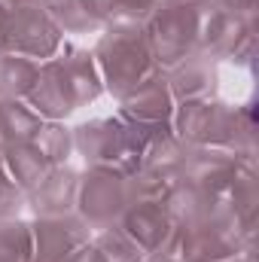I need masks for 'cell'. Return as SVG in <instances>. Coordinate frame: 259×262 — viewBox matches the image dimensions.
<instances>
[{"instance_id": "6da1fadb", "label": "cell", "mask_w": 259, "mask_h": 262, "mask_svg": "<svg viewBox=\"0 0 259 262\" xmlns=\"http://www.w3.org/2000/svg\"><path fill=\"white\" fill-rule=\"evenodd\" d=\"M101 73L95 67V55L64 46L58 55L46 58L40 64V76L34 92L28 95V107L40 116V119H61L67 113H73L79 104L95 101L101 95Z\"/></svg>"}, {"instance_id": "7a4b0ae2", "label": "cell", "mask_w": 259, "mask_h": 262, "mask_svg": "<svg viewBox=\"0 0 259 262\" xmlns=\"http://www.w3.org/2000/svg\"><path fill=\"white\" fill-rule=\"evenodd\" d=\"M95 67L101 73V85H107L116 98H125L162 73L149 49L146 25H110L95 49Z\"/></svg>"}, {"instance_id": "3957f363", "label": "cell", "mask_w": 259, "mask_h": 262, "mask_svg": "<svg viewBox=\"0 0 259 262\" xmlns=\"http://www.w3.org/2000/svg\"><path fill=\"white\" fill-rule=\"evenodd\" d=\"M153 128L131 125L128 119H95L73 131V146L82 152V159L98 171H116L134 174L140 168V152L146 143V134Z\"/></svg>"}, {"instance_id": "277c9868", "label": "cell", "mask_w": 259, "mask_h": 262, "mask_svg": "<svg viewBox=\"0 0 259 262\" xmlns=\"http://www.w3.org/2000/svg\"><path fill=\"white\" fill-rule=\"evenodd\" d=\"M131 204L128 192V177L116 174V171H98L92 168V174L79 177V189H76V213L89 229H116L122 213Z\"/></svg>"}, {"instance_id": "5b68a950", "label": "cell", "mask_w": 259, "mask_h": 262, "mask_svg": "<svg viewBox=\"0 0 259 262\" xmlns=\"http://www.w3.org/2000/svg\"><path fill=\"white\" fill-rule=\"evenodd\" d=\"M58 49H61V28L55 25L49 9H40V6L9 9L6 28L0 37V52L40 61V58H52Z\"/></svg>"}, {"instance_id": "8992f818", "label": "cell", "mask_w": 259, "mask_h": 262, "mask_svg": "<svg viewBox=\"0 0 259 262\" xmlns=\"http://www.w3.org/2000/svg\"><path fill=\"white\" fill-rule=\"evenodd\" d=\"M116 229L143 253V259H149L171 238L177 223L171 220V213L165 210L162 201H134V204H128V210L122 213Z\"/></svg>"}, {"instance_id": "52a82bcc", "label": "cell", "mask_w": 259, "mask_h": 262, "mask_svg": "<svg viewBox=\"0 0 259 262\" xmlns=\"http://www.w3.org/2000/svg\"><path fill=\"white\" fill-rule=\"evenodd\" d=\"M31 235H34V262H64L73 250L89 244V226L73 213L40 216L31 226Z\"/></svg>"}, {"instance_id": "ba28073f", "label": "cell", "mask_w": 259, "mask_h": 262, "mask_svg": "<svg viewBox=\"0 0 259 262\" xmlns=\"http://www.w3.org/2000/svg\"><path fill=\"white\" fill-rule=\"evenodd\" d=\"M174 110H177V101L168 89L165 73L146 79L143 85H137L134 92L122 98V119H128L131 125H140V128L171 125Z\"/></svg>"}, {"instance_id": "9c48e42d", "label": "cell", "mask_w": 259, "mask_h": 262, "mask_svg": "<svg viewBox=\"0 0 259 262\" xmlns=\"http://www.w3.org/2000/svg\"><path fill=\"white\" fill-rule=\"evenodd\" d=\"M165 79H168V89H171L177 104L213 98V92H217V61L210 55L195 52L189 58H183L180 64L171 67L165 73Z\"/></svg>"}, {"instance_id": "30bf717a", "label": "cell", "mask_w": 259, "mask_h": 262, "mask_svg": "<svg viewBox=\"0 0 259 262\" xmlns=\"http://www.w3.org/2000/svg\"><path fill=\"white\" fill-rule=\"evenodd\" d=\"M76 189H79V174L58 165L34 192H28V198H31V207L37 210V216H61V213H73Z\"/></svg>"}, {"instance_id": "8fae6325", "label": "cell", "mask_w": 259, "mask_h": 262, "mask_svg": "<svg viewBox=\"0 0 259 262\" xmlns=\"http://www.w3.org/2000/svg\"><path fill=\"white\" fill-rule=\"evenodd\" d=\"M3 165H6V174L12 177V183L21 189V192H34L49 174H52V162L28 140V143H15L3 152Z\"/></svg>"}, {"instance_id": "7c38bea8", "label": "cell", "mask_w": 259, "mask_h": 262, "mask_svg": "<svg viewBox=\"0 0 259 262\" xmlns=\"http://www.w3.org/2000/svg\"><path fill=\"white\" fill-rule=\"evenodd\" d=\"M55 168L58 165H64L67 162V152H70V146H73V137H70V131L61 128L58 122H43L40 131L34 134V140H31Z\"/></svg>"}, {"instance_id": "4fadbf2b", "label": "cell", "mask_w": 259, "mask_h": 262, "mask_svg": "<svg viewBox=\"0 0 259 262\" xmlns=\"http://www.w3.org/2000/svg\"><path fill=\"white\" fill-rule=\"evenodd\" d=\"M18 207H21V189L6 174V165H3V156H0V216H12Z\"/></svg>"}, {"instance_id": "5bb4252c", "label": "cell", "mask_w": 259, "mask_h": 262, "mask_svg": "<svg viewBox=\"0 0 259 262\" xmlns=\"http://www.w3.org/2000/svg\"><path fill=\"white\" fill-rule=\"evenodd\" d=\"M6 18H9V6L0 0V37H3V28H6Z\"/></svg>"}]
</instances>
